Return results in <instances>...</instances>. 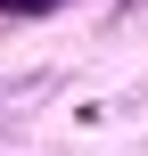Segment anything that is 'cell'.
Listing matches in <instances>:
<instances>
[{"label": "cell", "mask_w": 148, "mask_h": 156, "mask_svg": "<svg viewBox=\"0 0 148 156\" xmlns=\"http://www.w3.org/2000/svg\"><path fill=\"white\" fill-rule=\"evenodd\" d=\"M8 16H41V8H58V0H0Z\"/></svg>", "instance_id": "cell-1"}]
</instances>
